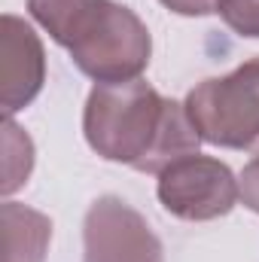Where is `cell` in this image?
<instances>
[{"label":"cell","mask_w":259,"mask_h":262,"mask_svg":"<svg viewBox=\"0 0 259 262\" xmlns=\"http://www.w3.org/2000/svg\"><path fill=\"white\" fill-rule=\"evenodd\" d=\"M82 134L101 159L140 174H162L201 146L186 107L143 79L98 82L82 110Z\"/></svg>","instance_id":"6da1fadb"},{"label":"cell","mask_w":259,"mask_h":262,"mask_svg":"<svg viewBox=\"0 0 259 262\" xmlns=\"http://www.w3.org/2000/svg\"><path fill=\"white\" fill-rule=\"evenodd\" d=\"M31 18L95 82L140 79L153 55L149 28L113 0H28Z\"/></svg>","instance_id":"7a4b0ae2"},{"label":"cell","mask_w":259,"mask_h":262,"mask_svg":"<svg viewBox=\"0 0 259 262\" xmlns=\"http://www.w3.org/2000/svg\"><path fill=\"white\" fill-rule=\"evenodd\" d=\"M198 137L226 149L259 146V55L226 76L198 82L183 101Z\"/></svg>","instance_id":"3957f363"},{"label":"cell","mask_w":259,"mask_h":262,"mask_svg":"<svg viewBox=\"0 0 259 262\" xmlns=\"http://www.w3.org/2000/svg\"><path fill=\"white\" fill-rule=\"evenodd\" d=\"M156 192L171 216L186 223L220 220L241 201V189L232 168L201 152L168 165L159 174Z\"/></svg>","instance_id":"277c9868"},{"label":"cell","mask_w":259,"mask_h":262,"mask_svg":"<svg viewBox=\"0 0 259 262\" xmlns=\"http://www.w3.org/2000/svg\"><path fill=\"white\" fill-rule=\"evenodd\" d=\"M82 262H165V250L140 210L101 195L82 220Z\"/></svg>","instance_id":"5b68a950"},{"label":"cell","mask_w":259,"mask_h":262,"mask_svg":"<svg viewBox=\"0 0 259 262\" xmlns=\"http://www.w3.org/2000/svg\"><path fill=\"white\" fill-rule=\"evenodd\" d=\"M46 82V52L34 28L12 15H0V107L3 116L25 110Z\"/></svg>","instance_id":"8992f818"},{"label":"cell","mask_w":259,"mask_h":262,"mask_svg":"<svg viewBox=\"0 0 259 262\" xmlns=\"http://www.w3.org/2000/svg\"><path fill=\"white\" fill-rule=\"evenodd\" d=\"M3 253L6 262H46V250L52 241V220L28 204L3 201Z\"/></svg>","instance_id":"52a82bcc"},{"label":"cell","mask_w":259,"mask_h":262,"mask_svg":"<svg viewBox=\"0 0 259 262\" xmlns=\"http://www.w3.org/2000/svg\"><path fill=\"white\" fill-rule=\"evenodd\" d=\"M3 183L0 192L9 198L15 189H21L34 168V140L12 122V116L3 119Z\"/></svg>","instance_id":"ba28073f"},{"label":"cell","mask_w":259,"mask_h":262,"mask_svg":"<svg viewBox=\"0 0 259 262\" xmlns=\"http://www.w3.org/2000/svg\"><path fill=\"white\" fill-rule=\"evenodd\" d=\"M220 18L247 40H259V0H220Z\"/></svg>","instance_id":"9c48e42d"},{"label":"cell","mask_w":259,"mask_h":262,"mask_svg":"<svg viewBox=\"0 0 259 262\" xmlns=\"http://www.w3.org/2000/svg\"><path fill=\"white\" fill-rule=\"evenodd\" d=\"M238 189H241L244 207H250L253 213H259V156L244 165V171L238 177Z\"/></svg>","instance_id":"30bf717a"},{"label":"cell","mask_w":259,"mask_h":262,"mask_svg":"<svg viewBox=\"0 0 259 262\" xmlns=\"http://www.w3.org/2000/svg\"><path fill=\"white\" fill-rule=\"evenodd\" d=\"M162 6H168L171 12L177 15H186V18H198V15H213L220 0H159Z\"/></svg>","instance_id":"8fae6325"}]
</instances>
